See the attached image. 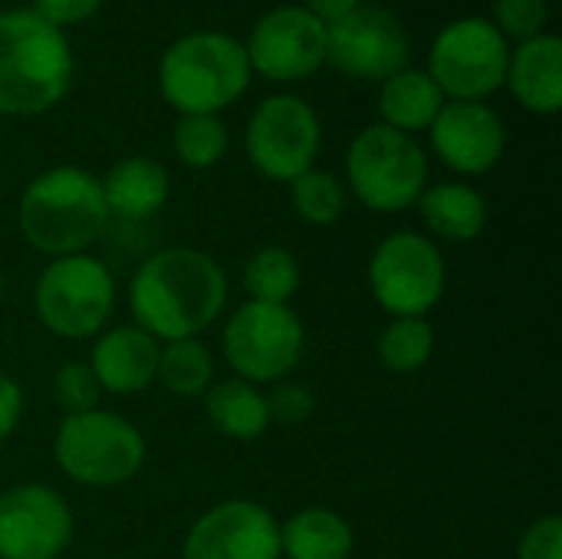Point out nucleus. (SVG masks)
<instances>
[{
    "instance_id": "5701e85b",
    "label": "nucleus",
    "mask_w": 562,
    "mask_h": 559,
    "mask_svg": "<svg viewBox=\"0 0 562 559\" xmlns=\"http://www.w3.org/2000/svg\"><path fill=\"white\" fill-rule=\"evenodd\" d=\"M204 412H207L211 428L234 441H254L270 428L263 392L244 379L214 382L204 392Z\"/></svg>"
},
{
    "instance_id": "20e7f679",
    "label": "nucleus",
    "mask_w": 562,
    "mask_h": 559,
    "mask_svg": "<svg viewBox=\"0 0 562 559\" xmlns=\"http://www.w3.org/2000/svg\"><path fill=\"white\" fill-rule=\"evenodd\" d=\"M250 59L240 40L198 30L175 40L158 66V86L181 115H217L244 96Z\"/></svg>"
},
{
    "instance_id": "4be33fe9",
    "label": "nucleus",
    "mask_w": 562,
    "mask_h": 559,
    "mask_svg": "<svg viewBox=\"0 0 562 559\" xmlns=\"http://www.w3.org/2000/svg\"><path fill=\"white\" fill-rule=\"evenodd\" d=\"M352 527L326 507H306L280 527V557L286 559H349Z\"/></svg>"
},
{
    "instance_id": "7c9ffc66",
    "label": "nucleus",
    "mask_w": 562,
    "mask_h": 559,
    "mask_svg": "<svg viewBox=\"0 0 562 559\" xmlns=\"http://www.w3.org/2000/svg\"><path fill=\"white\" fill-rule=\"evenodd\" d=\"M267 399V415H270V425H303L310 422L313 415V392L306 385H296V382H277Z\"/></svg>"
},
{
    "instance_id": "7ed1b4c3",
    "label": "nucleus",
    "mask_w": 562,
    "mask_h": 559,
    "mask_svg": "<svg viewBox=\"0 0 562 559\" xmlns=\"http://www.w3.org/2000/svg\"><path fill=\"white\" fill-rule=\"evenodd\" d=\"M109 208L95 175L59 165L36 175L20 198V231L40 254H86L109 227Z\"/></svg>"
},
{
    "instance_id": "9b49d317",
    "label": "nucleus",
    "mask_w": 562,
    "mask_h": 559,
    "mask_svg": "<svg viewBox=\"0 0 562 559\" xmlns=\"http://www.w3.org/2000/svg\"><path fill=\"white\" fill-rule=\"evenodd\" d=\"M319 119L300 96H270L247 125V155L270 181H293L313 168L319 152Z\"/></svg>"
},
{
    "instance_id": "ddd939ff",
    "label": "nucleus",
    "mask_w": 562,
    "mask_h": 559,
    "mask_svg": "<svg viewBox=\"0 0 562 559\" xmlns=\"http://www.w3.org/2000/svg\"><path fill=\"white\" fill-rule=\"evenodd\" d=\"M72 540V511L46 484L0 494V559H59Z\"/></svg>"
},
{
    "instance_id": "0eeeda50",
    "label": "nucleus",
    "mask_w": 562,
    "mask_h": 559,
    "mask_svg": "<svg viewBox=\"0 0 562 559\" xmlns=\"http://www.w3.org/2000/svg\"><path fill=\"white\" fill-rule=\"evenodd\" d=\"M33 306L53 336L89 339L115 310V277L89 254L56 257L36 280Z\"/></svg>"
},
{
    "instance_id": "f704fd0d",
    "label": "nucleus",
    "mask_w": 562,
    "mask_h": 559,
    "mask_svg": "<svg viewBox=\"0 0 562 559\" xmlns=\"http://www.w3.org/2000/svg\"><path fill=\"white\" fill-rule=\"evenodd\" d=\"M359 7V0H303V10H310L316 20H323L326 26L336 23L339 16L352 13Z\"/></svg>"
},
{
    "instance_id": "bb28decb",
    "label": "nucleus",
    "mask_w": 562,
    "mask_h": 559,
    "mask_svg": "<svg viewBox=\"0 0 562 559\" xmlns=\"http://www.w3.org/2000/svg\"><path fill=\"white\" fill-rule=\"evenodd\" d=\"M290 201L293 211L316 227H329L342 217L346 211V188L333 171L310 168L300 178L290 181Z\"/></svg>"
},
{
    "instance_id": "cd10ccee",
    "label": "nucleus",
    "mask_w": 562,
    "mask_h": 559,
    "mask_svg": "<svg viewBox=\"0 0 562 559\" xmlns=\"http://www.w3.org/2000/svg\"><path fill=\"white\" fill-rule=\"evenodd\" d=\"M227 152V125L217 115H181L175 125V155L188 168H211Z\"/></svg>"
},
{
    "instance_id": "1a4fd4ad",
    "label": "nucleus",
    "mask_w": 562,
    "mask_h": 559,
    "mask_svg": "<svg viewBox=\"0 0 562 559\" xmlns=\"http://www.w3.org/2000/svg\"><path fill=\"white\" fill-rule=\"evenodd\" d=\"M445 257L438 244L415 231L389 234L369 260V290L375 303L398 316H425L445 297Z\"/></svg>"
},
{
    "instance_id": "dca6fc26",
    "label": "nucleus",
    "mask_w": 562,
    "mask_h": 559,
    "mask_svg": "<svg viewBox=\"0 0 562 559\" xmlns=\"http://www.w3.org/2000/svg\"><path fill=\"white\" fill-rule=\"evenodd\" d=\"M431 145L451 171L484 175L504 158L507 128L491 105L454 99L431 122Z\"/></svg>"
},
{
    "instance_id": "a211bd4d",
    "label": "nucleus",
    "mask_w": 562,
    "mask_h": 559,
    "mask_svg": "<svg viewBox=\"0 0 562 559\" xmlns=\"http://www.w3.org/2000/svg\"><path fill=\"white\" fill-rule=\"evenodd\" d=\"M507 82L517 102L537 115H553L562 105V43L553 33L524 40L507 66Z\"/></svg>"
},
{
    "instance_id": "c85d7f7f",
    "label": "nucleus",
    "mask_w": 562,
    "mask_h": 559,
    "mask_svg": "<svg viewBox=\"0 0 562 559\" xmlns=\"http://www.w3.org/2000/svg\"><path fill=\"white\" fill-rule=\"evenodd\" d=\"M53 399L66 415H82V412L99 409L102 385L95 382L89 362H66L53 376Z\"/></svg>"
},
{
    "instance_id": "72a5a7b5",
    "label": "nucleus",
    "mask_w": 562,
    "mask_h": 559,
    "mask_svg": "<svg viewBox=\"0 0 562 559\" xmlns=\"http://www.w3.org/2000/svg\"><path fill=\"white\" fill-rule=\"evenodd\" d=\"M20 415H23V392L10 376L0 372V441L13 435V428L20 425Z\"/></svg>"
},
{
    "instance_id": "6e6552de",
    "label": "nucleus",
    "mask_w": 562,
    "mask_h": 559,
    "mask_svg": "<svg viewBox=\"0 0 562 559\" xmlns=\"http://www.w3.org/2000/svg\"><path fill=\"white\" fill-rule=\"evenodd\" d=\"M306 329L286 303H244L224 326V356L237 379L283 382L303 356Z\"/></svg>"
},
{
    "instance_id": "393cba45",
    "label": "nucleus",
    "mask_w": 562,
    "mask_h": 559,
    "mask_svg": "<svg viewBox=\"0 0 562 559\" xmlns=\"http://www.w3.org/2000/svg\"><path fill=\"white\" fill-rule=\"evenodd\" d=\"M435 353V329L425 316H398L379 336V362L395 376L418 372Z\"/></svg>"
},
{
    "instance_id": "a878e982",
    "label": "nucleus",
    "mask_w": 562,
    "mask_h": 559,
    "mask_svg": "<svg viewBox=\"0 0 562 559\" xmlns=\"http://www.w3.org/2000/svg\"><path fill=\"white\" fill-rule=\"evenodd\" d=\"M244 290L257 303H286L300 290V260L286 247H263L244 267Z\"/></svg>"
},
{
    "instance_id": "412c9836",
    "label": "nucleus",
    "mask_w": 562,
    "mask_h": 559,
    "mask_svg": "<svg viewBox=\"0 0 562 559\" xmlns=\"http://www.w3.org/2000/svg\"><path fill=\"white\" fill-rule=\"evenodd\" d=\"M445 105V92L438 89V82L425 72V69H402L395 76H389L382 82L379 92V112H382V125L398 128L405 135L431 128V122L438 119Z\"/></svg>"
},
{
    "instance_id": "473e14b6",
    "label": "nucleus",
    "mask_w": 562,
    "mask_h": 559,
    "mask_svg": "<svg viewBox=\"0 0 562 559\" xmlns=\"http://www.w3.org/2000/svg\"><path fill=\"white\" fill-rule=\"evenodd\" d=\"M99 7L102 0H33V10L59 30L89 20Z\"/></svg>"
},
{
    "instance_id": "f03ea898",
    "label": "nucleus",
    "mask_w": 562,
    "mask_h": 559,
    "mask_svg": "<svg viewBox=\"0 0 562 559\" xmlns=\"http://www.w3.org/2000/svg\"><path fill=\"white\" fill-rule=\"evenodd\" d=\"M72 82V49L36 10L0 13V115L53 109Z\"/></svg>"
},
{
    "instance_id": "f257e3e1",
    "label": "nucleus",
    "mask_w": 562,
    "mask_h": 559,
    "mask_svg": "<svg viewBox=\"0 0 562 559\" xmlns=\"http://www.w3.org/2000/svg\"><path fill=\"white\" fill-rule=\"evenodd\" d=\"M227 303V277L221 264L194 247H168L151 254L128 283L135 326L151 339H198Z\"/></svg>"
},
{
    "instance_id": "f3484780",
    "label": "nucleus",
    "mask_w": 562,
    "mask_h": 559,
    "mask_svg": "<svg viewBox=\"0 0 562 559\" xmlns=\"http://www.w3.org/2000/svg\"><path fill=\"white\" fill-rule=\"evenodd\" d=\"M158 339H151L138 326H115L95 346L89 369L102 392L112 395H135L155 382L158 372Z\"/></svg>"
},
{
    "instance_id": "2f4dec72",
    "label": "nucleus",
    "mask_w": 562,
    "mask_h": 559,
    "mask_svg": "<svg viewBox=\"0 0 562 559\" xmlns=\"http://www.w3.org/2000/svg\"><path fill=\"white\" fill-rule=\"evenodd\" d=\"M517 559H562V521L557 514L540 517L524 530Z\"/></svg>"
},
{
    "instance_id": "f8f14e48",
    "label": "nucleus",
    "mask_w": 562,
    "mask_h": 559,
    "mask_svg": "<svg viewBox=\"0 0 562 559\" xmlns=\"http://www.w3.org/2000/svg\"><path fill=\"white\" fill-rule=\"evenodd\" d=\"M326 59L366 82H385L408 66V33L385 7H356L326 26Z\"/></svg>"
},
{
    "instance_id": "c9c22d12",
    "label": "nucleus",
    "mask_w": 562,
    "mask_h": 559,
    "mask_svg": "<svg viewBox=\"0 0 562 559\" xmlns=\"http://www.w3.org/2000/svg\"><path fill=\"white\" fill-rule=\"evenodd\" d=\"M3 290H7V280H3V273H0V297H3Z\"/></svg>"
},
{
    "instance_id": "aec40b11",
    "label": "nucleus",
    "mask_w": 562,
    "mask_h": 559,
    "mask_svg": "<svg viewBox=\"0 0 562 559\" xmlns=\"http://www.w3.org/2000/svg\"><path fill=\"white\" fill-rule=\"evenodd\" d=\"M418 211L425 227L454 244H468L484 234L487 227V201L481 191L461 181H441L435 188H425L418 198Z\"/></svg>"
},
{
    "instance_id": "2eb2a0df",
    "label": "nucleus",
    "mask_w": 562,
    "mask_h": 559,
    "mask_svg": "<svg viewBox=\"0 0 562 559\" xmlns=\"http://www.w3.org/2000/svg\"><path fill=\"white\" fill-rule=\"evenodd\" d=\"M181 559H280V524L254 501H224L194 521Z\"/></svg>"
},
{
    "instance_id": "423d86ee",
    "label": "nucleus",
    "mask_w": 562,
    "mask_h": 559,
    "mask_svg": "<svg viewBox=\"0 0 562 559\" xmlns=\"http://www.w3.org/2000/svg\"><path fill=\"white\" fill-rule=\"evenodd\" d=\"M53 458L59 471L76 484L119 488L142 471L145 438L128 418L92 409L63 418L53 438Z\"/></svg>"
},
{
    "instance_id": "c756f323",
    "label": "nucleus",
    "mask_w": 562,
    "mask_h": 559,
    "mask_svg": "<svg viewBox=\"0 0 562 559\" xmlns=\"http://www.w3.org/2000/svg\"><path fill=\"white\" fill-rule=\"evenodd\" d=\"M494 16H497V30L514 40H533L543 33L547 20H550V3L547 0H494Z\"/></svg>"
},
{
    "instance_id": "39448f33",
    "label": "nucleus",
    "mask_w": 562,
    "mask_h": 559,
    "mask_svg": "<svg viewBox=\"0 0 562 559\" xmlns=\"http://www.w3.org/2000/svg\"><path fill=\"white\" fill-rule=\"evenodd\" d=\"M346 178L369 211L398 214L418 204L428 188V158L412 135L379 122L352 138L346 152Z\"/></svg>"
},
{
    "instance_id": "6ab92c4d",
    "label": "nucleus",
    "mask_w": 562,
    "mask_h": 559,
    "mask_svg": "<svg viewBox=\"0 0 562 559\" xmlns=\"http://www.w3.org/2000/svg\"><path fill=\"white\" fill-rule=\"evenodd\" d=\"M99 185H102L109 214H119L125 221H145V217L158 214L171 191L165 165L155 158H145V155L115 161Z\"/></svg>"
},
{
    "instance_id": "b1692460",
    "label": "nucleus",
    "mask_w": 562,
    "mask_h": 559,
    "mask_svg": "<svg viewBox=\"0 0 562 559\" xmlns=\"http://www.w3.org/2000/svg\"><path fill=\"white\" fill-rule=\"evenodd\" d=\"M155 379L178 399L204 395L214 385V359L204 343L198 339H175L165 343L158 353Z\"/></svg>"
},
{
    "instance_id": "9d476101",
    "label": "nucleus",
    "mask_w": 562,
    "mask_h": 559,
    "mask_svg": "<svg viewBox=\"0 0 562 559\" xmlns=\"http://www.w3.org/2000/svg\"><path fill=\"white\" fill-rule=\"evenodd\" d=\"M428 63V76L445 96L461 102H484V96L507 82L510 46L491 20L464 16L438 33Z\"/></svg>"
},
{
    "instance_id": "4468645a",
    "label": "nucleus",
    "mask_w": 562,
    "mask_h": 559,
    "mask_svg": "<svg viewBox=\"0 0 562 559\" xmlns=\"http://www.w3.org/2000/svg\"><path fill=\"white\" fill-rule=\"evenodd\" d=\"M250 69L267 79L293 82L313 76L326 59V23L303 7H277L263 13L244 46Z\"/></svg>"
}]
</instances>
